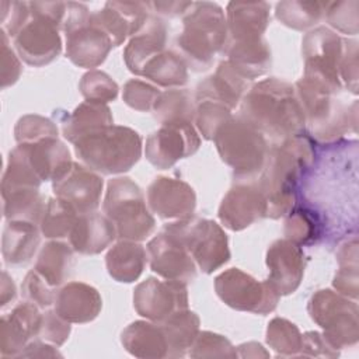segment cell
I'll use <instances>...</instances> for the list:
<instances>
[{"mask_svg": "<svg viewBox=\"0 0 359 359\" xmlns=\"http://www.w3.org/2000/svg\"><path fill=\"white\" fill-rule=\"evenodd\" d=\"M42 314L38 306L25 300L1 317L0 352L3 358H18L27 344L38 337Z\"/></svg>", "mask_w": 359, "mask_h": 359, "instance_id": "cell-20", "label": "cell"}, {"mask_svg": "<svg viewBox=\"0 0 359 359\" xmlns=\"http://www.w3.org/2000/svg\"><path fill=\"white\" fill-rule=\"evenodd\" d=\"M80 163L102 175L129 171L142 156V137L128 126L108 125L84 135L74 143Z\"/></svg>", "mask_w": 359, "mask_h": 359, "instance_id": "cell-4", "label": "cell"}, {"mask_svg": "<svg viewBox=\"0 0 359 359\" xmlns=\"http://www.w3.org/2000/svg\"><path fill=\"white\" fill-rule=\"evenodd\" d=\"M299 356L337 358L339 356V351L334 348L323 334L317 331H307L303 334L302 351Z\"/></svg>", "mask_w": 359, "mask_h": 359, "instance_id": "cell-54", "label": "cell"}, {"mask_svg": "<svg viewBox=\"0 0 359 359\" xmlns=\"http://www.w3.org/2000/svg\"><path fill=\"white\" fill-rule=\"evenodd\" d=\"M303 334L292 321L275 317L269 321L266 328V344L278 356H299L302 351Z\"/></svg>", "mask_w": 359, "mask_h": 359, "instance_id": "cell-42", "label": "cell"}, {"mask_svg": "<svg viewBox=\"0 0 359 359\" xmlns=\"http://www.w3.org/2000/svg\"><path fill=\"white\" fill-rule=\"evenodd\" d=\"M213 142L220 158L233 168L238 181H251L261 172L269 150L268 140L240 115L227 121Z\"/></svg>", "mask_w": 359, "mask_h": 359, "instance_id": "cell-6", "label": "cell"}, {"mask_svg": "<svg viewBox=\"0 0 359 359\" xmlns=\"http://www.w3.org/2000/svg\"><path fill=\"white\" fill-rule=\"evenodd\" d=\"M188 355L191 358H237V349L231 342L216 332L199 331Z\"/></svg>", "mask_w": 359, "mask_h": 359, "instance_id": "cell-45", "label": "cell"}, {"mask_svg": "<svg viewBox=\"0 0 359 359\" xmlns=\"http://www.w3.org/2000/svg\"><path fill=\"white\" fill-rule=\"evenodd\" d=\"M79 213L59 198H49L42 215L39 229L41 233L50 240H60L69 237Z\"/></svg>", "mask_w": 359, "mask_h": 359, "instance_id": "cell-41", "label": "cell"}, {"mask_svg": "<svg viewBox=\"0 0 359 359\" xmlns=\"http://www.w3.org/2000/svg\"><path fill=\"white\" fill-rule=\"evenodd\" d=\"M1 198L3 213L7 220L29 222L39 226L46 206L39 192V188L14 191L1 195Z\"/></svg>", "mask_w": 359, "mask_h": 359, "instance_id": "cell-36", "label": "cell"}, {"mask_svg": "<svg viewBox=\"0 0 359 359\" xmlns=\"http://www.w3.org/2000/svg\"><path fill=\"white\" fill-rule=\"evenodd\" d=\"M201 137L192 122L163 123L147 139L144 154L147 161L158 170L172 167L178 160L198 151Z\"/></svg>", "mask_w": 359, "mask_h": 359, "instance_id": "cell-12", "label": "cell"}, {"mask_svg": "<svg viewBox=\"0 0 359 359\" xmlns=\"http://www.w3.org/2000/svg\"><path fill=\"white\" fill-rule=\"evenodd\" d=\"M327 4L328 1H279L275 8V17L292 29L304 31L324 18Z\"/></svg>", "mask_w": 359, "mask_h": 359, "instance_id": "cell-37", "label": "cell"}, {"mask_svg": "<svg viewBox=\"0 0 359 359\" xmlns=\"http://www.w3.org/2000/svg\"><path fill=\"white\" fill-rule=\"evenodd\" d=\"M240 116L273 143L303 133L306 126L294 86L275 77L258 81L245 93Z\"/></svg>", "mask_w": 359, "mask_h": 359, "instance_id": "cell-2", "label": "cell"}, {"mask_svg": "<svg viewBox=\"0 0 359 359\" xmlns=\"http://www.w3.org/2000/svg\"><path fill=\"white\" fill-rule=\"evenodd\" d=\"M0 11L3 22L1 29H4L11 38L18 34L31 15L29 3L25 1H0Z\"/></svg>", "mask_w": 359, "mask_h": 359, "instance_id": "cell-51", "label": "cell"}, {"mask_svg": "<svg viewBox=\"0 0 359 359\" xmlns=\"http://www.w3.org/2000/svg\"><path fill=\"white\" fill-rule=\"evenodd\" d=\"M59 136V130L56 123H53L50 119L28 114L18 119L14 128V137L17 143H32L38 142L45 137H56Z\"/></svg>", "mask_w": 359, "mask_h": 359, "instance_id": "cell-46", "label": "cell"}, {"mask_svg": "<svg viewBox=\"0 0 359 359\" xmlns=\"http://www.w3.org/2000/svg\"><path fill=\"white\" fill-rule=\"evenodd\" d=\"M147 259L153 272L164 279L188 283L196 276V264L185 244L163 227L147 244Z\"/></svg>", "mask_w": 359, "mask_h": 359, "instance_id": "cell-15", "label": "cell"}, {"mask_svg": "<svg viewBox=\"0 0 359 359\" xmlns=\"http://www.w3.org/2000/svg\"><path fill=\"white\" fill-rule=\"evenodd\" d=\"M133 307L139 316L161 323L171 314L188 309L187 283L150 276L135 287Z\"/></svg>", "mask_w": 359, "mask_h": 359, "instance_id": "cell-13", "label": "cell"}, {"mask_svg": "<svg viewBox=\"0 0 359 359\" xmlns=\"http://www.w3.org/2000/svg\"><path fill=\"white\" fill-rule=\"evenodd\" d=\"M79 88L86 101L100 104L114 101L118 97L119 91V87L112 80V77L108 76L105 72L97 69H93L83 74L79 83Z\"/></svg>", "mask_w": 359, "mask_h": 359, "instance_id": "cell-44", "label": "cell"}, {"mask_svg": "<svg viewBox=\"0 0 359 359\" xmlns=\"http://www.w3.org/2000/svg\"><path fill=\"white\" fill-rule=\"evenodd\" d=\"M358 0H344V1H332L327 4L324 18L328 25L334 29L346 34L356 35L358 34Z\"/></svg>", "mask_w": 359, "mask_h": 359, "instance_id": "cell-47", "label": "cell"}, {"mask_svg": "<svg viewBox=\"0 0 359 359\" xmlns=\"http://www.w3.org/2000/svg\"><path fill=\"white\" fill-rule=\"evenodd\" d=\"M222 53L227 56L231 67L245 80L264 76L272 63L271 49L264 38L258 39H226Z\"/></svg>", "mask_w": 359, "mask_h": 359, "instance_id": "cell-27", "label": "cell"}, {"mask_svg": "<svg viewBox=\"0 0 359 359\" xmlns=\"http://www.w3.org/2000/svg\"><path fill=\"white\" fill-rule=\"evenodd\" d=\"M236 349H237V356L240 358H259V356L268 358L269 356V353L258 342L241 344Z\"/></svg>", "mask_w": 359, "mask_h": 359, "instance_id": "cell-57", "label": "cell"}, {"mask_svg": "<svg viewBox=\"0 0 359 359\" xmlns=\"http://www.w3.org/2000/svg\"><path fill=\"white\" fill-rule=\"evenodd\" d=\"M215 290L229 307L261 316L272 313L280 297L268 280H257L238 268H230L217 275Z\"/></svg>", "mask_w": 359, "mask_h": 359, "instance_id": "cell-11", "label": "cell"}, {"mask_svg": "<svg viewBox=\"0 0 359 359\" xmlns=\"http://www.w3.org/2000/svg\"><path fill=\"white\" fill-rule=\"evenodd\" d=\"M31 15L13 38L18 56L29 66L52 63L62 52L59 29L63 28L66 3L29 1Z\"/></svg>", "mask_w": 359, "mask_h": 359, "instance_id": "cell-5", "label": "cell"}, {"mask_svg": "<svg viewBox=\"0 0 359 359\" xmlns=\"http://www.w3.org/2000/svg\"><path fill=\"white\" fill-rule=\"evenodd\" d=\"M123 348L136 358H168V346L158 323L137 320L121 332Z\"/></svg>", "mask_w": 359, "mask_h": 359, "instance_id": "cell-29", "label": "cell"}, {"mask_svg": "<svg viewBox=\"0 0 359 359\" xmlns=\"http://www.w3.org/2000/svg\"><path fill=\"white\" fill-rule=\"evenodd\" d=\"M66 56L79 67H98L114 48L109 35L95 22L93 11L83 3L67 1L63 22Z\"/></svg>", "mask_w": 359, "mask_h": 359, "instance_id": "cell-8", "label": "cell"}, {"mask_svg": "<svg viewBox=\"0 0 359 359\" xmlns=\"http://www.w3.org/2000/svg\"><path fill=\"white\" fill-rule=\"evenodd\" d=\"M74 250L60 240L48 241L39 251L35 271L39 272L50 286H60L72 272Z\"/></svg>", "mask_w": 359, "mask_h": 359, "instance_id": "cell-34", "label": "cell"}, {"mask_svg": "<svg viewBox=\"0 0 359 359\" xmlns=\"http://www.w3.org/2000/svg\"><path fill=\"white\" fill-rule=\"evenodd\" d=\"M102 187L104 181L98 172L74 161L63 175L52 181L56 198L66 202L79 215L97 212Z\"/></svg>", "mask_w": 359, "mask_h": 359, "instance_id": "cell-16", "label": "cell"}, {"mask_svg": "<svg viewBox=\"0 0 359 359\" xmlns=\"http://www.w3.org/2000/svg\"><path fill=\"white\" fill-rule=\"evenodd\" d=\"M314 161L311 140L303 133L269 146L257 181L266 201V217L279 219L296 202V188Z\"/></svg>", "mask_w": 359, "mask_h": 359, "instance_id": "cell-1", "label": "cell"}, {"mask_svg": "<svg viewBox=\"0 0 359 359\" xmlns=\"http://www.w3.org/2000/svg\"><path fill=\"white\" fill-rule=\"evenodd\" d=\"M55 311L70 324H86L97 318L102 299L95 287L84 282H67L55 297Z\"/></svg>", "mask_w": 359, "mask_h": 359, "instance_id": "cell-22", "label": "cell"}, {"mask_svg": "<svg viewBox=\"0 0 359 359\" xmlns=\"http://www.w3.org/2000/svg\"><path fill=\"white\" fill-rule=\"evenodd\" d=\"M112 123L114 118L107 104L84 101L62 122V133L70 143H74L84 135Z\"/></svg>", "mask_w": 359, "mask_h": 359, "instance_id": "cell-33", "label": "cell"}, {"mask_svg": "<svg viewBox=\"0 0 359 359\" xmlns=\"http://www.w3.org/2000/svg\"><path fill=\"white\" fill-rule=\"evenodd\" d=\"M41 229L29 222L8 220L1 238V254L8 265L27 264L41 243Z\"/></svg>", "mask_w": 359, "mask_h": 359, "instance_id": "cell-30", "label": "cell"}, {"mask_svg": "<svg viewBox=\"0 0 359 359\" xmlns=\"http://www.w3.org/2000/svg\"><path fill=\"white\" fill-rule=\"evenodd\" d=\"M266 1H230L226 8L227 38L231 41L264 38L269 24Z\"/></svg>", "mask_w": 359, "mask_h": 359, "instance_id": "cell-26", "label": "cell"}, {"mask_svg": "<svg viewBox=\"0 0 359 359\" xmlns=\"http://www.w3.org/2000/svg\"><path fill=\"white\" fill-rule=\"evenodd\" d=\"M217 216L224 227L240 231L266 217V201L257 181H238L222 199Z\"/></svg>", "mask_w": 359, "mask_h": 359, "instance_id": "cell-17", "label": "cell"}, {"mask_svg": "<svg viewBox=\"0 0 359 359\" xmlns=\"http://www.w3.org/2000/svg\"><path fill=\"white\" fill-rule=\"evenodd\" d=\"M247 88L248 80L241 77L227 60H223L213 74L198 84L195 101H215L233 109L241 102Z\"/></svg>", "mask_w": 359, "mask_h": 359, "instance_id": "cell-25", "label": "cell"}, {"mask_svg": "<svg viewBox=\"0 0 359 359\" xmlns=\"http://www.w3.org/2000/svg\"><path fill=\"white\" fill-rule=\"evenodd\" d=\"M233 118L231 109L215 101H199L195 109L196 130L206 140H213L217 130Z\"/></svg>", "mask_w": 359, "mask_h": 359, "instance_id": "cell-43", "label": "cell"}, {"mask_svg": "<svg viewBox=\"0 0 359 359\" xmlns=\"http://www.w3.org/2000/svg\"><path fill=\"white\" fill-rule=\"evenodd\" d=\"M168 346V358H182L188 355L194 341L199 334L201 320L196 313L184 309L158 323Z\"/></svg>", "mask_w": 359, "mask_h": 359, "instance_id": "cell-32", "label": "cell"}, {"mask_svg": "<svg viewBox=\"0 0 359 359\" xmlns=\"http://www.w3.org/2000/svg\"><path fill=\"white\" fill-rule=\"evenodd\" d=\"M167 25L156 14H149L144 25L128 42L123 50L126 67L136 76H140L144 66L165 50Z\"/></svg>", "mask_w": 359, "mask_h": 359, "instance_id": "cell-23", "label": "cell"}, {"mask_svg": "<svg viewBox=\"0 0 359 359\" xmlns=\"http://www.w3.org/2000/svg\"><path fill=\"white\" fill-rule=\"evenodd\" d=\"M140 76L160 87L180 88L188 81V66L180 53L165 49L144 66Z\"/></svg>", "mask_w": 359, "mask_h": 359, "instance_id": "cell-35", "label": "cell"}, {"mask_svg": "<svg viewBox=\"0 0 359 359\" xmlns=\"http://www.w3.org/2000/svg\"><path fill=\"white\" fill-rule=\"evenodd\" d=\"M70 330L72 327L69 321L62 318L55 310H48L42 314V321L36 338L55 346H62L69 338Z\"/></svg>", "mask_w": 359, "mask_h": 359, "instance_id": "cell-50", "label": "cell"}, {"mask_svg": "<svg viewBox=\"0 0 359 359\" xmlns=\"http://www.w3.org/2000/svg\"><path fill=\"white\" fill-rule=\"evenodd\" d=\"M311 320L323 328V335L337 348L355 346L359 339V309L356 300L331 289L317 290L309 300Z\"/></svg>", "mask_w": 359, "mask_h": 359, "instance_id": "cell-9", "label": "cell"}, {"mask_svg": "<svg viewBox=\"0 0 359 359\" xmlns=\"http://www.w3.org/2000/svg\"><path fill=\"white\" fill-rule=\"evenodd\" d=\"M304 73L317 76L342 90L339 62L344 52V39L327 27L310 29L302 41Z\"/></svg>", "mask_w": 359, "mask_h": 359, "instance_id": "cell-14", "label": "cell"}, {"mask_svg": "<svg viewBox=\"0 0 359 359\" xmlns=\"http://www.w3.org/2000/svg\"><path fill=\"white\" fill-rule=\"evenodd\" d=\"M114 223L98 212L79 215L69 236L72 248L83 255H95L104 251L116 238Z\"/></svg>", "mask_w": 359, "mask_h": 359, "instance_id": "cell-28", "label": "cell"}, {"mask_svg": "<svg viewBox=\"0 0 359 359\" xmlns=\"http://www.w3.org/2000/svg\"><path fill=\"white\" fill-rule=\"evenodd\" d=\"M266 266L269 269L268 282L280 294L286 296L300 286L306 268V257L302 245L279 238L266 251Z\"/></svg>", "mask_w": 359, "mask_h": 359, "instance_id": "cell-19", "label": "cell"}, {"mask_svg": "<svg viewBox=\"0 0 359 359\" xmlns=\"http://www.w3.org/2000/svg\"><path fill=\"white\" fill-rule=\"evenodd\" d=\"M185 244L196 266L212 273L230 259L229 238L216 222L202 217H188L175 220L164 226Z\"/></svg>", "mask_w": 359, "mask_h": 359, "instance_id": "cell-10", "label": "cell"}, {"mask_svg": "<svg viewBox=\"0 0 359 359\" xmlns=\"http://www.w3.org/2000/svg\"><path fill=\"white\" fill-rule=\"evenodd\" d=\"M194 1H150L147 3L149 8L154 11L157 15L164 17H180L185 15L191 8Z\"/></svg>", "mask_w": 359, "mask_h": 359, "instance_id": "cell-56", "label": "cell"}, {"mask_svg": "<svg viewBox=\"0 0 359 359\" xmlns=\"http://www.w3.org/2000/svg\"><path fill=\"white\" fill-rule=\"evenodd\" d=\"M15 297V285L11 279V276L3 271L1 273V306L4 307L10 300H14Z\"/></svg>", "mask_w": 359, "mask_h": 359, "instance_id": "cell-58", "label": "cell"}, {"mask_svg": "<svg viewBox=\"0 0 359 359\" xmlns=\"http://www.w3.org/2000/svg\"><path fill=\"white\" fill-rule=\"evenodd\" d=\"M196 102L185 88H170L160 93L153 108L154 116L163 123L194 122Z\"/></svg>", "mask_w": 359, "mask_h": 359, "instance_id": "cell-38", "label": "cell"}, {"mask_svg": "<svg viewBox=\"0 0 359 359\" xmlns=\"http://www.w3.org/2000/svg\"><path fill=\"white\" fill-rule=\"evenodd\" d=\"M147 251L139 241L119 240L107 252L105 265L112 279L132 283L140 278L147 264Z\"/></svg>", "mask_w": 359, "mask_h": 359, "instance_id": "cell-31", "label": "cell"}, {"mask_svg": "<svg viewBox=\"0 0 359 359\" xmlns=\"http://www.w3.org/2000/svg\"><path fill=\"white\" fill-rule=\"evenodd\" d=\"M57 346L45 342L39 338H35L27 344L18 358H55L62 356V353L56 349Z\"/></svg>", "mask_w": 359, "mask_h": 359, "instance_id": "cell-55", "label": "cell"}, {"mask_svg": "<svg viewBox=\"0 0 359 359\" xmlns=\"http://www.w3.org/2000/svg\"><path fill=\"white\" fill-rule=\"evenodd\" d=\"M227 38L226 15L213 1H194L182 17V31L177 38L180 56L196 72L212 66Z\"/></svg>", "mask_w": 359, "mask_h": 359, "instance_id": "cell-3", "label": "cell"}, {"mask_svg": "<svg viewBox=\"0 0 359 359\" xmlns=\"http://www.w3.org/2000/svg\"><path fill=\"white\" fill-rule=\"evenodd\" d=\"M56 287L50 286L48 280L35 269L29 271L21 285L22 297L38 306L39 309H48L55 303Z\"/></svg>", "mask_w": 359, "mask_h": 359, "instance_id": "cell-49", "label": "cell"}, {"mask_svg": "<svg viewBox=\"0 0 359 359\" xmlns=\"http://www.w3.org/2000/svg\"><path fill=\"white\" fill-rule=\"evenodd\" d=\"M149 6L142 1H107L98 11H93L95 22L109 35L114 48L132 38L144 25Z\"/></svg>", "mask_w": 359, "mask_h": 359, "instance_id": "cell-21", "label": "cell"}, {"mask_svg": "<svg viewBox=\"0 0 359 359\" xmlns=\"http://www.w3.org/2000/svg\"><path fill=\"white\" fill-rule=\"evenodd\" d=\"M147 205L164 220H182L194 216L196 195L194 188L182 180L157 177L147 188Z\"/></svg>", "mask_w": 359, "mask_h": 359, "instance_id": "cell-18", "label": "cell"}, {"mask_svg": "<svg viewBox=\"0 0 359 359\" xmlns=\"http://www.w3.org/2000/svg\"><path fill=\"white\" fill-rule=\"evenodd\" d=\"M17 146L42 182L57 180L73 164L70 151L59 140V136L45 137L32 143H20Z\"/></svg>", "mask_w": 359, "mask_h": 359, "instance_id": "cell-24", "label": "cell"}, {"mask_svg": "<svg viewBox=\"0 0 359 359\" xmlns=\"http://www.w3.org/2000/svg\"><path fill=\"white\" fill-rule=\"evenodd\" d=\"M1 50H0V77L1 88L14 84L21 74V63L15 52L8 46V36L4 29H1Z\"/></svg>", "mask_w": 359, "mask_h": 359, "instance_id": "cell-53", "label": "cell"}, {"mask_svg": "<svg viewBox=\"0 0 359 359\" xmlns=\"http://www.w3.org/2000/svg\"><path fill=\"white\" fill-rule=\"evenodd\" d=\"M323 224L318 215L304 206H294L289 210L285 220V238L299 244L309 245L321 237Z\"/></svg>", "mask_w": 359, "mask_h": 359, "instance_id": "cell-39", "label": "cell"}, {"mask_svg": "<svg viewBox=\"0 0 359 359\" xmlns=\"http://www.w3.org/2000/svg\"><path fill=\"white\" fill-rule=\"evenodd\" d=\"M339 269L337 271L332 286L335 290L352 300L358 299V238L353 236L341 244L337 252Z\"/></svg>", "mask_w": 359, "mask_h": 359, "instance_id": "cell-40", "label": "cell"}, {"mask_svg": "<svg viewBox=\"0 0 359 359\" xmlns=\"http://www.w3.org/2000/svg\"><path fill=\"white\" fill-rule=\"evenodd\" d=\"M341 83L352 93L358 94V42L344 39V52L339 62Z\"/></svg>", "mask_w": 359, "mask_h": 359, "instance_id": "cell-52", "label": "cell"}, {"mask_svg": "<svg viewBox=\"0 0 359 359\" xmlns=\"http://www.w3.org/2000/svg\"><path fill=\"white\" fill-rule=\"evenodd\" d=\"M160 90L143 80L130 79L123 86L122 98L126 105L136 111L149 112L153 111L157 98L160 97Z\"/></svg>", "mask_w": 359, "mask_h": 359, "instance_id": "cell-48", "label": "cell"}, {"mask_svg": "<svg viewBox=\"0 0 359 359\" xmlns=\"http://www.w3.org/2000/svg\"><path fill=\"white\" fill-rule=\"evenodd\" d=\"M104 215L114 223L121 240L143 241L156 227L140 187L129 177L108 181L104 198Z\"/></svg>", "mask_w": 359, "mask_h": 359, "instance_id": "cell-7", "label": "cell"}]
</instances>
